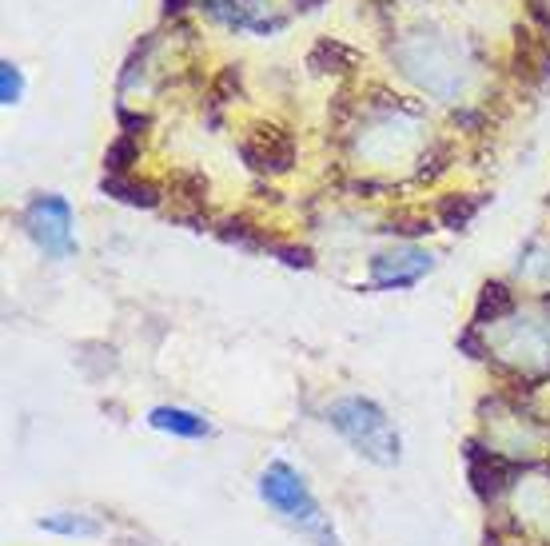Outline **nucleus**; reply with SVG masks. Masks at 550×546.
I'll return each instance as SVG.
<instances>
[{
  "label": "nucleus",
  "instance_id": "obj_1",
  "mask_svg": "<svg viewBox=\"0 0 550 546\" xmlns=\"http://www.w3.org/2000/svg\"><path fill=\"white\" fill-rule=\"evenodd\" d=\"M260 495L264 503L272 507L283 523H291L295 531L311 535L319 546H339L335 543V531L327 523V515L319 511V503L311 499V491L303 487V479L287 467V463H272L264 475H260Z\"/></svg>",
  "mask_w": 550,
  "mask_h": 546
},
{
  "label": "nucleus",
  "instance_id": "obj_2",
  "mask_svg": "<svg viewBox=\"0 0 550 546\" xmlns=\"http://www.w3.org/2000/svg\"><path fill=\"white\" fill-rule=\"evenodd\" d=\"M331 427L371 463H395L399 459V435L391 419L371 403V399H339L331 407Z\"/></svg>",
  "mask_w": 550,
  "mask_h": 546
},
{
  "label": "nucleus",
  "instance_id": "obj_3",
  "mask_svg": "<svg viewBox=\"0 0 550 546\" xmlns=\"http://www.w3.org/2000/svg\"><path fill=\"white\" fill-rule=\"evenodd\" d=\"M24 224H28V236L48 256H68L72 252V212H68L64 200H56V196L36 200L28 208V216H24Z\"/></svg>",
  "mask_w": 550,
  "mask_h": 546
},
{
  "label": "nucleus",
  "instance_id": "obj_4",
  "mask_svg": "<svg viewBox=\"0 0 550 546\" xmlns=\"http://www.w3.org/2000/svg\"><path fill=\"white\" fill-rule=\"evenodd\" d=\"M423 272H431V256L419 248H403V252H387L371 264V279L379 287H407Z\"/></svg>",
  "mask_w": 550,
  "mask_h": 546
},
{
  "label": "nucleus",
  "instance_id": "obj_5",
  "mask_svg": "<svg viewBox=\"0 0 550 546\" xmlns=\"http://www.w3.org/2000/svg\"><path fill=\"white\" fill-rule=\"evenodd\" d=\"M152 427L172 431V435H188V439H200V435H208V431H212L200 415L180 411V407H156V411H152Z\"/></svg>",
  "mask_w": 550,
  "mask_h": 546
},
{
  "label": "nucleus",
  "instance_id": "obj_6",
  "mask_svg": "<svg viewBox=\"0 0 550 546\" xmlns=\"http://www.w3.org/2000/svg\"><path fill=\"white\" fill-rule=\"evenodd\" d=\"M40 527L44 531H52V535H100V527L92 523V519H84V515H48V519H40Z\"/></svg>",
  "mask_w": 550,
  "mask_h": 546
},
{
  "label": "nucleus",
  "instance_id": "obj_7",
  "mask_svg": "<svg viewBox=\"0 0 550 546\" xmlns=\"http://www.w3.org/2000/svg\"><path fill=\"white\" fill-rule=\"evenodd\" d=\"M20 88H24L20 72H16L12 64H4V72H0V96H4V104H16V100H20Z\"/></svg>",
  "mask_w": 550,
  "mask_h": 546
}]
</instances>
